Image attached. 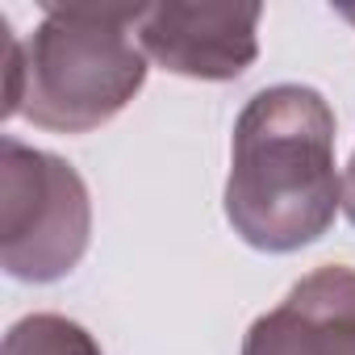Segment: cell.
<instances>
[{
    "label": "cell",
    "mask_w": 355,
    "mask_h": 355,
    "mask_svg": "<svg viewBox=\"0 0 355 355\" xmlns=\"http://www.w3.org/2000/svg\"><path fill=\"white\" fill-rule=\"evenodd\" d=\"M0 355H105L101 343L63 313H30L9 326Z\"/></svg>",
    "instance_id": "obj_6"
},
{
    "label": "cell",
    "mask_w": 355,
    "mask_h": 355,
    "mask_svg": "<svg viewBox=\"0 0 355 355\" xmlns=\"http://www.w3.org/2000/svg\"><path fill=\"white\" fill-rule=\"evenodd\" d=\"M226 222L268 255L318 243L343 209L334 163V109L318 88L276 84L247 101L234 121Z\"/></svg>",
    "instance_id": "obj_1"
},
{
    "label": "cell",
    "mask_w": 355,
    "mask_h": 355,
    "mask_svg": "<svg viewBox=\"0 0 355 355\" xmlns=\"http://www.w3.org/2000/svg\"><path fill=\"white\" fill-rule=\"evenodd\" d=\"M338 17H347V21L355 26V5H338Z\"/></svg>",
    "instance_id": "obj_8"
},
{
    "label": "cell",
    "mask_w": 355,
    "mask_h": 355,
    "mask_svg": "<svg viewBox=\"0 0 355 355\" xmlns=\"http://www.w3.org/2000/svg\"><path fill=\"white\" fill-rule=\"evenodd\" d=\"M259 21L263 5H193V0H163L142 5L138 46L150 63L184 80L226 84L239 80L259 59Z\"/></svg>",
    "instance_id": "obj_4"
},
{
    "label": "cell",
    "mask_w": 355,
    "mask_h": 355,
    "mask_svg": "<svg viewBox=\"0 0 355 355\" xmlns=\"http://www.w3.org/2000/svg\"><path fill=\"white\" fill-rule=\"evenodd\" d=\"M142 5H51L26 42L21 117L55 134H92L146 84Z\"/></svg>",
    "instance_id": "obj_2"
},
{
    "label": "cell",
    "mask_w": 355,
    "mask_h": 355,
    "mask_svg": "<svg viewBox=\"0 0 355 355\" xmlns=\"http://www.w3.org/2000/svg\"><path fill=\"white\" fill-rule=\"evenodd\" d=\"M343 209H347V218H351V226H355V155H351V163H347V180H343Z\"/></svg>",
    "instance_id": "obj_7"
},
{
    "label": "cell",
    "mask_w": 355,
    "mask_h": 355,
    "mask_svg": "<svg viewBox=\"0 0 355 355\" xmlns=\"http://www.w3.org/2000/svg\"><path fill=\"white\" fill-rule=\"evenodd\" d=\"M88 239L84 175L51 150L0 142V268L26 284H55L84 259Z\"/></svg>",
    "instance_id": "obj_3"
},
{
    "label": "cell",
    "mask_w": 355,
    "mask_h": 355,
    "mask_svg": "<svg viewBox=\"0 0 355 355\" xmlns=\"http://www.w3.org/2000/svg\"><path fill=\"white\" fill-rule=\"evenodd\" d=\"M243 355H355V268L326 263L301 276L251 322Z\"/></svg>",
    "instance_id": "obj_5"
}]
</instances>
